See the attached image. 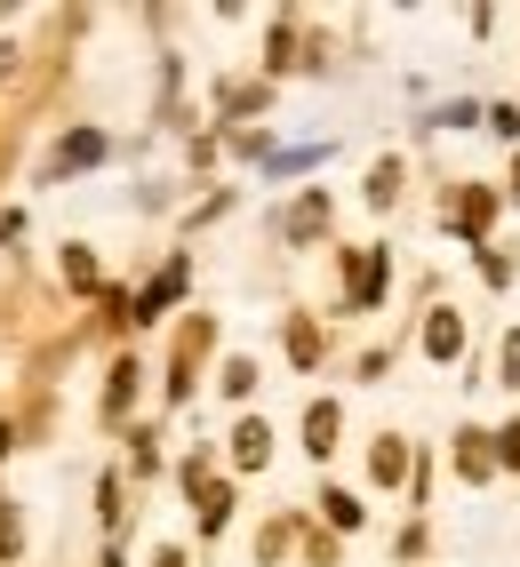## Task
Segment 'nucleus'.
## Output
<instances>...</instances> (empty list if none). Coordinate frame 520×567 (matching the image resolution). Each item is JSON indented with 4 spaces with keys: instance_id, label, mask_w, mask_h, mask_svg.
Segmentation results:
<instances>
[{
    "instance_id": "obj_1",
    "label": "nucleus",
    "mask_w": 520,
    "mask_h": 567,
    "mask_svg": "<svg viewBox=\"0 0 520 567\" xmlns=\"http://www.w3.org/2000/svg\"><path fill=\"white\" fill-rule=\"evenodd\" d=\"M497 224H504L497 176H449V184H440V233H449L465 256H472V248H489V240H497Z\"/></svg>"
},
{
    "instance_id": "obj_2",
    "label": "nucleus",
    "mask_w": 520,
    "mask_h": 567,
    "mask_svg": "<svg viewBox=\"0 0 520 567\" xmlns=\"http://www.w3.org/2000/svg\"><path fill=\"white\" fill-rule=\"evenodd\" d=\"M385 296H392V248H385V240L337 248V320L385 312Z\"/></svg>"
},
{
    "instance_id": "obj_3",
    "label": "nucleus",
    "mask_w": 520,
    "mask_h": 567,
    "mask_svg": "<svg viewBox=\"0 0 520 567\" xmlns=\"http://www.w3.org/2000/svg\"><path fill=\"white\" fill-rule=\"evenodd\" d=\"M417 352H425V368H465L480 344H472V320L457 312V305H425L417 312Z\"/></svg>"
},
{
    "instance_id": "obj_4",
    "label": "nucleus",
    "mask_w": 520,
    "mask_h": 567,
    "mask_svg": "<svg viewBox=\"0 0 520 567\" xmlns=\"http://www.w3.org/2000/svg\"><path fill=\"white\" fill-rule=\"evenodd\" d=\"M449 472H457V487H472V496H489V487L504 480V472H497V432H489V424H472V415H465V424L449 432Z\"/></svg>"
},
{
    "instance_id": "obj_5",
    "label": "nucleus",
    "mask_w": 520,
    "mask_h": 567,
    "mask_svg": "<svg viewBox=\"0 0 520 567\" xmlns=\"http://www.w3.org/2000/svg\"><path fill=\"white\" fill-rule=\"evenodd\" d=\"M328 233H337V193H328V184H305V193L281 208V240L288 248H320Z\"/></svg>"
},
{
    "instance_id": "obj_6",
    "label": "nucleus",
    "mask_w": 520,
    "mask_h": 567,
    "mask_svg": "<svg viewBox=\"0 0 520 567\" xmlns=\"http://www.w3.org/2000/svg\"><path fill=\"white\" fill-rule=\"evenodd\" d=\"M296 440H305V456H313V464H328V456L345 447V400H337V392L305 400V415H296Z\"/></svg>"
},
{
    "instance_id": "obj_7",
    "label": "nucleus",
    "mask_w": 520,
    "mask_h": 567,
    "mask_svg": "<svg viewBox=\"0 0 520 567\" xmlns=\"http://www.w3.org/2000/svg\"><path fill=\"white\" fill-rule=\"evenodd\" d=\"M408 464H417V440H408V432H377V440H368V487H377V496H400V487H408Z\"/></svg>"
},
{
    "instance_id": "obj_8",
    "label": "nucleus",
    "mask_w": 520,
    "mask_h": 567,
    "mask_svg": "<svg viewBox=\"0 0 520 567\" xmlns=\"http://www.w3.org/2000/svg\"><path fill=\"white\" fill-rule=\"evenodd\" d=\"M400 200H408V153H377L368 176H360V208L368 216H392Z\"/></svg>"
},
{
    "instance_id": "obj_9",
    "label": "nucleus",
    "mask_w": 520,
    "mask_h": 567,
    "mask_svg": "<svg viewBox=\"0 0 520 567\" xmlns=\"http://www.w3.org/2000/svg\"><path fill=\"white\" fill-rule=\"evenodd\" d=\"M184 288H193V256H169L161 272H153V288H144L136 305H129V320H136V328H153V320H169V305H176Z\"/></svg>"
},
{
    "instance_id": "obj_10",
    "label": "nucleus",
    "mask_w": 520,
    "mask_h": 567,
    "mask_svg": "<svg viewBox=\"0 0 520 567\" xmlns=\"http://www.w3.org/2000/svg\"><path fill=\"white\" fill-rule=\"evenodd\" d=\"M104 153H113V136H104V128H64V136H57V153L41 161V176L57 184V176H72V168H96Z\"/></svg>"
},
{
    "instance_id": "obj_11",
    "label": "nucleus",
    "mask_w": 520,
    "mask_h": 567,
    "mask_svg": "<svg viewBox=\"0 0 520 567\" xmlns=\"http://www.w3.org/2000/svg\"><path fill=\"white\" fill-rule=\"evenodd\" d=\"M288 72H313V56H305L296 17H273V32H265V81H288Z\"/></svg>"
},
{
    "instance_id": "obj_12",
    "label": "nucleus",
    "mask_w": 520,
    "mask_h": 567,
    "mask_svg": "<svg viewBox=\"0 0 520 567\" xmlns=\"http://www.w3.org/2000/svg\"><path fill=\"white\" fill-rule=\"evenodd\" d=\"M313 504H320V527H328V536H360V527H368V504H360V487H345V480H328Z\"/></svg>"
},
{
    "instance_id": "obj_13",
    "label": "nucleus",
    "mask_w": 520,
    "mask_h": 567,
    "mask_svg": "<svg viewBox=\"0 0 520 567\" xmlns=\"http://www.w3.org/2000/svg\"><path fill=\"white\" fill-rule=\"evenodd\" d=\"M465 264H472V280H480V288H497V296H512V288H520V248H504V240L472 248Z\"/></svg>"
},
{
    "instance_id": "obj_14",
    "label": "nucleus",
    "mask_w": 520,
    "mask_h": 567,
    "mask_svg": "<svg viewBox=\"0 0 520 567\" xmlns=\"http://www.w3.org/2000/svg\"><path fill=\"white\" fill-rule=\"evenodd\" d=\"M480 112H489V96H449L417 121V136H465V128H480Z\"/></svg>"
},
{
    "instance_id": "obj_15",
    "label": "nucleus",
    "mask_w": 520,
    "mask_h": 567,
    "mask_svg": "<svg viewBox=\"0 0 520 567\" xmlns=\"http://www.w3.org/2000/svg\"><path fill=\"white\" fill-rule=\"evenodd\" d=\"M273 464V424L265 415H241L233 424V472H265Z\"/></svg>"
},
{
    "instance_id": "obj_16",
    "label": "nucleus",
    "mask_w": 520,
    "mask_h": 567,
    "mask_svg": "<svg viewBox=\"0 0 520 567\" xmlns=\"http://www.w3.org/2000/svg\"><path fill=\"white\" fill-rule=\"evenodd\" d=\"M281 352H288L296 368H320V352H328V344H320V320H313V312H288V320H281Z\"/></svg>"
},
{
    "instance_id": "obj_17",
    "label": "nucleus",
    "mask_w": 520,
    "mask_h": 567,
    "mask_svg": "<svg viewBox=\"0 0 520 567\" xmlns=\"http://www.w3.org/2000/svg\"><path fill=\"white\" fill-rule=\"evenodd\" d=\"M136 384H144L136 360H113V368H104V424H121V415L136 408Z\"/></svg>"
},
{
    "instance_id": "obj_18",
    "label": "nucleus",
    "mask_w": 520,
    "mask_h": 567,
    "mask_svg": "<svg viewBox=\"0 0 520 567\" xmlns=\"http://www.w3.org/2000/svg\"><path fill=\"white\" fill-rule=\"evenodd\" d=\"M489 384L504 392V400H520V320L497 336V344H489Z\"/></svg>"
},
{
    "instance_id": "obj_19",
    "label": "nucleus",
    "mask_w": 520,
    "mask_h": 567,
    "mask_svg": "<svg viewBox=\"0 0 520 567\" xmlns=\"http://www.w3.org/2000/svg\"><path fill=\"white\" fill-rule=\"evenodd\" d=\"M392 567H432V519L408 512V519L392 527Z\"/></svg>"
},
{
    "instance_id": "obj_20",
    "label": "nucleus",
    "mask_w": 520,
    "mask_h": 567,
    "mask_svg": "<svg viewBox=\"0 0 520 567\" xmlns=\"http://www.w3.org/2000/svg\"><path fill=\"white\" fill-rule=\"evenodd\" d=\"M480 128H489V144L520 153V96H489V112H480Z\"/></svg>"
},
{
    "instance_id": "obj_21",
    "label": "nucleus",
    "mask_w": 520,
    "mask_h": 567,
    "mask_svg": "<svg viewBox=\"0 0 520 567\" xmlns=\"http://www.w3.org/2000/svg\"><path fill=\"white\" fill-rule=\"evenodd\" d=\"M233 480H208V496H201V536H225V527H233Z\"/></svg>"
},
{
    "instance_id": "obj_22",
    "label": "nucleus",
    "mask_w": 520,
    "mask_h": 567,
    "mask_svg": "<svg viewBox=\"0 0 520 567\" xmlns=\"http://www.w3.org/2000/svg\"><path fill=\"white\" fill-rule=\"evenodd\" d=\"M328 153H337V144H296V153H281L273 144V161H265V176H313Z\"/></svg>"
},
{
    "instance_id": "obj_23",
    "label": "nucleus",
    "mask_w": 520,
    "mask_h": 567,
    "mask_svg": "<svg viewBox=\"0 0 520 567\" xmlns=\"http://www.w3.org/2000/svg\"><path fill=\"white\" fill-rule=\"evenodd\" d=\"M256 384H265V368H256V360H248V352H233V360H225V368H216V392H225V400H248V392H256Z\"/></svg>"
},
{
    "instance_id": "obj_24",
    "label": "nucleus",
    "mask_w": 520,
    "mask_h": 567,
    "mask_svg": "<svg viewBox=\"0 0 520 567\" xmlns=\"http://www.w3.org/2000/svg\"><path fill=\"white\" fill-rule=\"evenodd\" d=\"M432 480H440L432 447H417V464H408V487H400V496H408V512H417V519H425V504H432Z\"/></svg>"
},
{
    "instance_id": "obj_25",
    "label": "nucleus",
    "mask_w": 520,
    "mask_h": 567,
    "mask_svg": "<svg viewBox=\"0 0 520 567\" xmlns=\"http://www.w3.org/2000/svg\"><path fill=\"white\" fill-rule=\"evenodd\" d=\"M64 280L81 288V296H89V288H104V272H96V248H89V240H72V248H64Z\"/></svg>"
},
{
    "instance_id": "obj_26",
    "label": "nucleus",
    "mask_w": 520,
    "mask_h": 567,
    "mask_svg": "<svg viewBox=\"0 0 520 567\" xmlns=\"http://www.w3.org/2000/svg\"><path fill=\"white\" fill-rule=\"evenodd\" d=\"M392 360H400V344H368V352H353V384H385Z\"/></svg>"
},
{
    "instance_id": "obj_27",
    "label": "nucleus",
    "mask_w": 520,
    "mask_h": 567,
    "mask_svg": "<svg viewBox=\"0 0 520 567\" xmlns=\"http://www.w3.org/2000/svg\"><path fill=\"white\" fill-rule=\"evenodd\" d=\"M296 544H305L313 567H345V536H328V527H313V519H305V536H296Z\"/></svg>"
},
{
    "instance_id": "obj_28",
    "label": "nucleus",
    "mask_w": 520,
    "mask_h": 567,
    "mask_svg": "<svg viewBox=\"0 0 520 567\" xmlns=\"http://www.w3.org/2000/svg\"><path fill=\"white\" fill-rule=\"evenodd\" d=\"M489 432H497V472H504V480H520V408L504 415V424H489Z\"/></svg>"
},
{
    "instance_id": "obj_29",
    "label": "nucleus",
    "mask_w": 520,
    "mask_h": 567,
    "mask_svg": "<svg viewBox=\"0 0 520 567\" xmlns=\"http://www.w3.org/2000/svg\"><path fill=\"white\" fill-rule=\"evenodd\" d=\"M24 551V519H17V504L0 496V559H17Z\"/></svg>"
},
{
    "instance_id": "obj_30",
    "label": "nucleus",
    "mask_w": 520,
    "mask_h": 567,
    "mask_svg": "<svg viewBox=\"0 0 520 567\" xmlns=\"http://www.w3.org/2000/svg\"><path fill=\"white\" fill-rule=\"evenodd\" d=\"M497 24H504V9H465V32H472V41H489Z\"/></svg>"
},
{
    "instance_id": "obj_31",
    "label": "nucleus",
    "mask_w": 520,
    "mask_h": 567,
    "mask_svg": "<svg viewBox=\"0 0 520 567\" xmlns=\"http://www.w3.org/2000/svg\"><path fill=\"white\" fill-rule=\"evenodd\" d=\"M497 193H504V208H520V153L504 161V184H497Z\"/></svg>"
},
{
    "instance_id": "obj_32",
    "label": "nucleus",
    "mask_w": 520,
    "mask_h": 567,
    "mask_svg": "<svg viewBox=\"0 0 520 567\" xmlns=\"http://www.w3.org/2000/svg\"><path fill=\"white\" fill-rule=\"evenodd\" d=\"M153 567H193V559H184L176 544H161V551H153Z\"/></svg>"
},
{
    "instance_id": "obj_33",
    "label": "nucleus",
    "mask_w": 520,
    "mask_h": 567,
    "mask_svg": "<svg viewBox=\"0 0 520 567\" xmlns=\"http://www.w3.org/2000/svg\"><path fill=\"white\" fill-rule=\"evenodd\" d=\"M17 233H24V216H17V208H0V240H17Z\"/></svg>"
},
{
    "instance_id": "obj_34",
    "label": "nucleus",
    "mask_w": 520,
    "mask_h": 567,
    "mask_svg": "<svg viewBox=\"0 0 520 567\" xmlns=\"http://www.w3.org/2000/svg\"><path fill=\"white\" fill-rule=\"evenodd\" d=\"M104 567H129V559H121V551H104Z\"/></svg>"
}]
</instances>
